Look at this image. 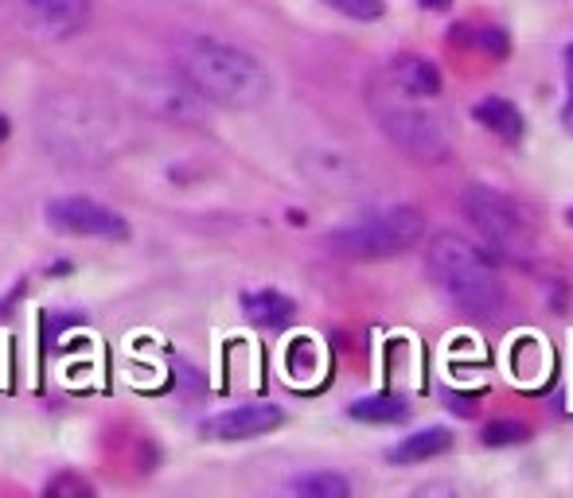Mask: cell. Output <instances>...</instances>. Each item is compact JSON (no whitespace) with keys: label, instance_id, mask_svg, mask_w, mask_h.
<instances>
[{"label":"cell","instance_id":"cell-6","mask_svg":"<svg viewBox=\"0 0 573 498\" xmlns=\"http://www.w3.org/2000/svg\"><path fill=\"white\" fill-rule=\"evenodd\" d=\"M460 214L468 226L484 237L488 245L503 250V254H531L534 250V222L511 195L488 183H468L460 191Z\"/></svg>","mask_w":573,"mask_h":498},{"label":"cell","instance_id":"cell-26","mask_svg":"<svg viewBox=\"0 0 573 498\" xmlns=\"http://www.w3.org/2000/svg\"><path fill=\"white\" fill-rule=\"evenodd\" d=\"M328 4H336V0H328Z\"/></svg>","mask_w":573,"mask_h":498},{"label":"cell","instance_id":"cell-5","mask_svg":"<svg viewBox=\"0 0 573 498\" xmlns=\"http://www.w3.org/2000/svg\"><path fill=\"white\" fill-rule=\"evenodd\" d=\"M425 237V214L417 206H386V211L363 214L359 222L332 230L328 250L348 262H386L414 250Z\"/></svg>","mask_w":573,"mask_h":498},{"label":"cell","instance_id":"cell-8","mask_svg":"<svg viewBox=\"0 0 573 498\" xmlns=\"http://www.w3.org/2000/svg\"><path fill=\"white\" fill-rule=\"evenodd\" d=\"M43 219L63 237H98V242H129V219L114 206L86 195H59L43 206Z\"/></svg>","mask_w":573,"mask_h":498},{"label":"cell","instance_id":"cell-22","mask_svg":"<svg viewBox=\"0 0 573 498\" xmlns=\"http://www.w3.org/2000/svg\"><path fill=\"white\" fill-rule=\"evenodd\" d=\"M414 498H460L457 487H449V483H425V487L414 490Z\"/></svg>","mask_w":573,"mask_h":498},{"label":"cell","instance_id":"cell-12","mask_svg":"<svg viewBox=\"0 0 573 498\" xmlns=\"http://www.w3.org/2000/svg\"><path fill=\"white\" fill-rule=\"evenodd\" d=\"M453 448V433L445 425H429V428H417V433L402 436L399 444H394L391 452H386V459L399 467H414V464H425V459H437L445 456V452Z\"/></svg>","mask_w":573,"mask_h":498},{"label":"cell","instance_id":"cell-1","mask_svg":"<svg viewBox=\"0 0 573 498\" xmlns=\"http://www.w3.org/2000/svg\"><path fill=\"white\" fill-rule=\"evenodd\" d=\"M35 133L59 163L98 168L125 152L129 129L109 102L78 91H51L35 106Z\"/></svg>","mask_w":573,"mask_h":498},{"label":"cell","instance_id":"cell-7","mask_svg":"<svg viewBox=\"0 0 573 498\" xmlns=\"http://www.w3.org/2000/svg\"><path fill=\"white\" fill-rule=\"evenodd\" d=\"M0 24L35 43H59L91 24V0H0Z\"/></svg>","mask_w":573,"mask_h":498},{"label":"cell","instance_id":"cell-15","mask_svg":"<svg viewBox=\"0 0 573 498\" xmlns=\"http://www.w3.org/2000/svg\"><path fill=\"white\" fill-rule=\"evenodd\" d=\"M351 421H363V425H402L410 417V405L394 393H374V398H359L348 405Z\"/></svg>","mask_w":573,"mask_h":498},{"label":"cell","instance_id":"cell-21","mask_svg":"<svg viewBox=\"0 0 573 498\" xmlns=\"http://www.w3.org/2000/svg\"><path fill=\"white\" fill-rule=\"evenodd\" d=\"M562 125H565V133L573 137V51H570V63H565V106H562Z\"/></svg>","mask_w":573,"mask_h":498},{"label":"cell","instance_id":"cell-24","mask_svg":"<svg viewBox=\"0 0 573 498\" xmlns=\"http://www.w3.org/2000/svg\"><path fill=\"white\" fill-rule=\"evenodd\" d=\"M9 133H12V125H9V117L0 114V140H9Z\"/></svg>","mask_w":573,"mask_h":498},{"label":"cell","instance_id":"cell-20","mask_svg":"<svg viewBox=\"0 0 573 498\" xmlns=\"http://www.w3.org/2000/svg\"><path fill=\"white\" fill-rule=\"evenodd\" d=\"M476 43H480V51H488L491 59H507V32L503 28H484V32L476 35Z\"/></svg>","mask_w":573,"mask_h":498},{"label":"cell","instance_id":"cell-9","mask_svg":"<svg viewBox=\"0 0 573 498\" xmlns=\"http://www.w3.org/2000/svg\"><path fill=\"white\" fill-rule=\"evenodd\" d=\"M285 425V409L274 401H250V405H234L226 413H215L200 425V433L208 441H254L266 436L274 428Z\"/></svg>","mask_w":573,"mask_h":498},{"label":"cell","instance_id":"cell-11","mask_svg":"<svg viewBox=\"0 0 573 498\" xmlns=\"http://www.w3.org/2000/svg\"><path fill=\"white\" fill-rule=\"evenodd\" d=\"M386 82L414 102H433L441 94V71L422 55H399L386 71Z\"/></svg>","mask_w":573,"mask_h":498},{"label":"cell","instance_id":"cell-17","mask_svg":"<svg viewBox=\"0 0 573 498\" xmlns=\"http://www.w3.org/2000/svg\"><path fill=\"white\" fill-rule=\"evenodd\" d=\"M40 498H98L94 495V487L91 483L83 479V475H75V471H59L55 479L43 487V495Z\"/></svg>","mask_w":573,"mask_h":498},{"label":"cell","instance_id":"cell-13","mask_svg":"<svg viewBox=\"0 0 573 498\" xmlns=\"http://www.w3.org/2000/svg\"><path fill=\"white\" fill-rule=\"evenodd\" d=\"M242 311L254 327H266V331H282L297 319V304L289 300L277 288H254V293H242Z\"/></svg>","mask_w":573,"mask_h":498},{"label":"cell","instance_id":"cell-25","mask_svg":"<svg viewBox=\"0 0 573 498\" xmlns=\"http://www.w3.org/2000/svg\"><path fill=\"white\" fill-rule=\"evenodd\" d=\"M565 219H570V226H573V211H570V214H565Z\"/></svg>","mask_w":573,"mask_h":498},{"label":"cell","instance_id":"cell-2","mask_svg":"<svg viewBox=\"0 0 573 498\" xmlns=\"http://www.w3.org/2000/svg\"><path fill=\"white\" fill-rule=\"evenodd\" d=\"M172 71L203 106L254 109L269 98V74L250 51L211 35H183L172 43Z\"/></svg>","mask_w":573,"mask_h":498},{"label":"cell","instance_id":"cell-4","mask_svg":"<svg viewBox=\"0 0 573 498\" xmlns=\"http://www.w3.org/2000/svg\"><path fill=\"white\" fill-rule=\"evenodd\" d=\"M374 125L382 129V137L391 140L394 148L410 156V160L437 163L449 156V133L441 125V117L425 114V102H414L406 94H399L391 82L382 78L367 94Z\"/></svg>","mask_w":573,"mask_h":498},{"label":"cell","instance_id":"cell-10","mask_svg":"<svg viewBox=\"0 0 573 498\" xmlns=\"http://www.w3.org/2000/svg\"><path fill=\"white\" fill-rule=\"evenodd\" d=\"M134 98L141 102L152 117H165V121L203 125V117H208V106L183 86V78H145Z\"/></svg>","mask_w":573,"mask_h":498},{"label":"cell","instance_id":"cell-14","mask_svg":"<svg viewBox=\"0 0 573 498\" xmlns=\"http://www.w3.org/2000/svg\"><path fill=\"white\" fill-rule=\"evenodd\" d=\"M473 117L488 133H496L499 140H519V137H523V114H519L516 102L484 98V102H476V106H473Z\"/></svg>","mask_w":573,"mask_h":498},{"label":"cell","instance_id":"cell-3","mask_svg":"<svg viewBox=\"0 0 573 498\" xmlns=\"http://www.w3.org/2000/svg\"><path fill=\"white\" fill-rule=\"evenodd\" d=\"M425 273L437 293L473 319H496L503 311V285L488 257L460 234H433L425 245Z\"/></svg>","mask_w":573,"mask_h":498},{"label":"cell","instance_id":"cell-23","mask_svg":"<svg viewBox=\"0 0 573 498\" xmlns=\"http://www.w3.org/2000/svg\"><path fill=\"white\" fill-rule=\"evenodd\" d=\"M417 4H422V9H433V12H437V9H449L453 0H417Z\"/></svg>","mask_w":573,"mask_h":498},{"label":"cell","instance_id":"cell-16","mask_svg":"<svg viewBox=\"0 0 573 498\" xmlns=\"http://www.w3.org/2000/svg\"><path fill=\"white\" fill-rule=\"evenodd\" d=\"M297 498H351V479L340 471H312L297 483Z\"/></svg>","mask_w":573,"mask_h":498},{"label":"cell","instance_id":"cell-18","mask_svg":"<svg viewBox=\"0 0 573 498\" xmlns=\"http://www.w3.org/2000/svg\"><path fill=\"white\" fill-rule=\"evenodd\" d=\"M488 448H507V444H523L527 441V428L519 421H488L480 436Z\"/></svg>","mask_w":573,"mask_h":498},{"label":"cell","instance_id":"cell-19","mask_svg":"<svg viewBox=\"0 0 573 498\" xmlns=\"http://www.w3.org/2000/svg\"><path fill=\"white\" fill-rule=\"evenodd\" d=\"M332 9H340L351 20H379L386 12V4L382 0H336Z\"/></svg>","mask_w":573,"mask_h":498}]
</instances>
